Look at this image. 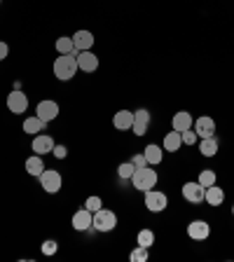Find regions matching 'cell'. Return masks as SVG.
I'll return each instance as SVG.
<instances>
[{
  "label": "cell",
  "instance_id": "6da1fadb",
  "mask_svg": "<svg viewBox=\"0 0 234 262\" xmlns=\"http://www.w3.org/2000/svg\"><path fill=\"white\" fill-rule=\"evenodd\" d=\"M77 73V52L75 54H59L54 61V75L56 80L68 82L73 80Z\"/></svg>",
  "mask_w": 234,
  "mask_h": 262
},
{
  "label": "cell",
  "instance_id": "7a4b0ae2",
  "mask_svg": "<svg viewBox=\"0 0 234 262\" xmlns=\"http://www.w3.org/2000/svg\"><path fill=\"white\" fill-rule=\"evenodd\" d=\"M157 171L155 169H147V166H141V169L134 171V176H131V183H134V187H136L138 192H147L153 190L155 185H157Z\"/></svg>",
  "mask_w": 234,
  "mask_h": 262
},
{
  "label": "cell",
  "instance_id": "3957f363",
  "mask_svg": "<svg viewBox=\"0 0 234 262\" xmlns=\"http://www.w3.org/2000/svg\"><path fill=\"white\" fill-rule=\"evenodd\" d=\"M115 225H117V215L108 208H98L94 211V220H92V227L96 232H113Z\"/></svg>",
  "mask_w": 234,
  "mask_h": 262
},
{
  "label": "cell",
  "instance_id": "277c9868",
  "mask_svg": "<svg viewBox=\"0 0 234 262\" xmlns=\"http://www.w3.org/2000/svg\"><path fill=\"white\" fill-rule=\"evenodd\" d=\"M38 178H40V187H42L45 192H49V194H56V192L61 190V185H63L61 173L59 171H54V169H45Z\"/></svg>",
  "mask_w": 234,
  "mask_h": 262
},
{
  "label": "cell",
  "instance_id": "5b68a950",
  "mask_svg": "<svg viewBox=\"0 0 234 262\" xmlns=\"http://www.w3.org/2000/svg\"><path fill=\"white\" fill-rule=\"evenodd\" d=\"M166 206H169V196L164 194V192L155 190V187L145 192V208L150 213H162Z\"/></svg>",
  "mask_w": 234,
  "mask_h": 262
},
{
  "label": "cell",
  "instance_id": "8992f818",
  "mask_svg": "<svg viewBox=\"0 0 234 262\" xmlns=\"http://www.w3.org/2000/svg\"><path fill=\"white\" fill-rule=\"evenodd\" d=\"M7 108H10V113H14V115H24L28 110V96L22 92V89L10 92V96H7Z\"/></svg>",
  "mask_w": 234,
  "mask_h": 262
},
{
  "label": "cell",
  "instance_id": "52a82bcc",
  "mask_svg": "<svg viewBox=\"0 0 234 262\" xmlns=\"http://www.w3.org/2000/svg\"><path fill=\"white\" fill-rule=\"evenodd\" d=\"M187 236L195 241H206L208 236H211V225H208L206 220H192V223L187 225Z\"/></svg>",
  "mask_w": 234,
  "mask_h": 262
},
{
  "label": "cell",
  "instance_id": "ba28073f",
  "mask_svg": "<svg viewBox=\"0 0 234 262\" xmlns=\"http://www.w3.org/2000/svg\"><path fill=\"white\" fill-rule=\"evenodd\" d=\"M77 68L82 73H94L98 71V56L94 52H77Z\"/></svg>",
  "mask_w": 234,
  "mask_h": 262
},
{
  "label": "cell",
  "instance_id": "9c48e42d",
  "mask_svg": "<svg viewBox=\"0 0 234 262\" xmlns=\"http://www.w3.org/2000/svg\"><path fill=\"white\" fill-rule=\"evenodd\" d=\"M204 194H206V187H202L199 183H185V185H183V196H185V202H190V204H202Z\"/></svg>",
  "mask_w": 234,
  "mask_h": 262
},
{
  "label": "cell",
  "instance_id": "30bf717a",
  "mask_svg": "<svg viewBox=\"0 0 234 262\" xmlns=\"http://www.w3.org/2000/svg\"><path fill=\"white\" fill-rule=\"evenodd\" d=\"M54 138L52 136H47V134H38V136L33 138V152L35 155H40V157H45L47 152H52L54 150Z\"/></svg>",
  "mask_w": 234,
  "mask_h": 262
},
{
  "label": "cell",
  "instance_id": "8fae6325",
  "mask_svg": "<svg viewBox=\"0 0 234 262\" xmlns=\"http://www.w3.org/2000/svg\"><path fill=\"white\" fill-rule=\"evenodd\" d=\"M147 126H150V113H147L145 108L136 110V113H134V124H131L134 134H136V136H145Z\"/></svg>",
  "mask_w": 234,
  "mask_h": 262
},
{
  "label": "cell",
  "instance_id": "7c38bea8",
  "mask_svg": "<svg viewBox=\"0 0 234 262\" xmlns=\"http://www.w3.org/2000/svg\"><path fill=\"white\" fill-rule=\"evenodd\" d=\"M35 113H38L40 120L52 122V120H56V115H59V103H56V101H40Z\"/></svg>",
  "mask_w": 234,
  "mask_h": 262
},
{
  "label": "cell",
  "instance_id": "4fadbf2b",
  "mask_svg": "<svg viewBox=\"0 0 234 262\" xmlns=\"http://www.w3.org/2000/svg\"><path fill=\"white\" fill-rule=\"evenodd\" d=\"M195 131L199 138H211L213 134H216V122L211 120V117H197L195 120Z\"/></svg>",
  "mask_w": 234,
  "mask_h": 262
},
{
  "label": "cell",
  "instance_id": "5bb4252c",
  "mask_svg": "<svg viewBox=\"0 0 234 262\" xmlns=\"http://www.w3.org/2000/svg\"><path fill=\"white\" fill-rule=\"evenodd\" d=\"M92 220H94V213L89 211V208H82V211H77L75 215H73V229L87 232V229L92 227Z\"/></svg>",
  "mask_w": 234,
  "mask_h": 262
},
{
  "label": "cell",
  "instance_id": "9a60e30c",
  "mask_svg": "<svg viewBox=\"0 0 234 262\" xmlns=\"http://www.w3.org/2000/svg\"><path fill=\"white\" fill-rule=\"evenodd\" d=\"M24 134H31V136H38V134H42L45 129H47V122L40 120L38 115H33V117H26L24 120Z\"/></svg>",
  "mask_w": 234,
  "mask_h": 262
},
{
  "label": "cell",
  "instance_id": "2e32d148",
  "mask_svg": "<svg viewBox=\"0 0 234 262\" xmlns=\"http://www.w3.org/2000/svg\"><path fill=\"white\" fill-rule=\"evenodd\" d=\"M131 124H134V113L131 110H117L113 117V126L117 131H126L131 129Z\"/></svg>",
  "mask_w": 234,
  "mask_h": 262
},
{
  "label": "cell",
  "instance_id": "e0dca14e",
  "mask_svg": "<svg viewBox=\"0 0 234 262\" xmlns=\"http://www.w3.org/2000/svg\"><path fill=\"white\" fill-rule=\"evenodd\" d=\"M73 42H75V52H87L94 47V35L92 31H77L73 35Z\"/></svg>",
  "mask_w": 234,
  "mask_h": 262
},
{
  "label": "cell",
  "instance_id": "ac0fdd59",
  "mask_svg": "<svg viewBox=\"0 0 234 262\" xmlns=\"http://www.w3.org/2000/svg\"><path fill=\"white\" fill-rule=\"evenodd\" d=\"M171 126H174V131H178V134L192 129V115L187 113V110H180V113H176L174 120H171Z\"/></svg>",
  "mask_w": 234,
  "mask_h": 262
},
{
  "label": "cell",
  "instance_id": "d6986e66",
  "mask_svg": "<svg viewBox=\"0 0 234 262\" xmlns=\"http://www.w3.org/2000/svg\"><path fill=\"white\" fill-rule=\"evenodd\" d=\"M180 145H183V138H180V134H178V131H169V134L164 136L162 147H164V150H166V152H178V150H180Z\"/></svg>",
  "mask_w": 234,
  "mask_h": 262
},
{
  "label": "cell",
  "instance_id": "ffe728a7",
  "mask_svg": "<svg viewBox=\"0 0 234 262\" xmlns=\"http://www.w3.org/2000/svg\"><path fill=\"white\" fill-rule=\"evenodd\" d=\"M204 202H206L208 206H220V204L225 202V192L220 190V187H216V185L206 187V194H204Z\"/></svg>",
  "mask_w": 234,
  "mask_h": 262
},
{
  "label": "cell",
  "instance_id": "44dd1931",
  "mask_svg": "<svg viewBox=\"0 0 234 262\" xmlns=\"http://www.w3.org/2000/svg\"><path fill=\"white\" fill-rule=\"evenodd\" d=\"M143 155H145V159H147V166H150V164H159V162H162V157H164V147L150 143V145H145Z\"/></svg>",
  "mask_w": 234,
  "mask_h": 262
},
{
  "label": "cell",
  "instance_id": "7402d4cb",
  "mask_svg": "<svg viewBox=\"0 0 234 262\" xmlns=\"http://www.w3.org/2000/svg\"><path fill=\"white\" fill-rule=\"evenodd\" d=\"M199 152H202L204 157H216V155H218V141H216V136L202 138V143H199Z\"/></svg>",
  "mask_w": 234,
  "mask_h": 262
},
{
  "label": "cell",
  "instance_id": "603a6c76",
  "mask_svg": "<svg viewBox=\"0 0 234 262\" xmlns=\"http://www.w3.org/2000/svg\"><path fill=\"white\" fill-rule=\"evenodd\" d=\"M45 169H47V166H45V162H42V157H40V155H33V157L26 159V171L31 176H40Z\"/></svg>",
  "mask_w": 234,
  "mask_h": 262
},
{
  "label": "cell",
  "instance_id": "cb8c5ba5",
  "mask_svg": "<svg viewBox=\"0 0 234 262\" xmlns=\"http://www.w3.org/2000/svg\"><path fill=\"white\" fill-rule=\"evenodd\" d=\"M56 52H59V54H75L73 35H61V38L56 40Z\"/></svg>",
  "mask_w": 234,
  "mask_h": 262
},
{
  "label": "cell",
  "instance_id": "d4e9b609",
  "mask_svg": "<svg viewBox=\"0 0 234 262\" xmlns=\"http://www.w3.org/2000/svg\"><path fill=\"white\" fill-rule=\"evenodd\" d=\"M197 183H199L202 187H211V185H216V173H213L211 169L199 171V178H197Z\"/></svg>",
  "mask_w": 234,
  "mask_h": 262
},
{
  "label": "cell",
  "instance_id": "484cf974",
  "mask_svg": "<svg viewBox=\"0 0 234 262\" xmlns=\"http://www.w3.org/2000/svg\"><path fill=\"white\" fill-rule=\"evenodd\" d=\"M136 241H138V246H145V248H150V246L155 244V232H153V229H141Z\"/></svg>",
  "mask_w": 234,
  "mask_h": 262
},
{
  "label": "cell",
  "instance_id": "4316f807",
  "mask_svg": "<svg viewBox=\"0 0 234 262\" xmlns=\"http://www.w3.org/2000/svg\"><path fill=\"white\" fill-rule=\"evenodd\" d=\"M134 171H136V166L131 164V159H129V162H124V164H120V166H117V176H120L122 180H131Z\"/></svg>",
  "mask_w": 234,
  "mask_h": 262
},
{
  "label": "cell",
  "instance_id": "83f0119b",
  "mask_svg": "<svg viewBox=\"0 0 234 262\" xmlns=\"http://www.w3.org/2000/svg\"><path fill=\"white\" fill-rule=\"evenodd\" d=\"M129 257H131V262H145L147 260V248L145 246H136V248L129 253Z\"/></svg>",
  "mask_w": 234,
  "mask_h": 262
},
{
  "label": "cell",
  "instance_id": "f1b7e54d",
  "mask_svg": "<svg viewBox=\"0 0 234 262\" xmlns=\"http://www.w3.org/2000/svg\"><path fill=\"white\" fill-rule=\"evenodd\" d=\"M40 251H42V255H54V253L59 251V244H56L54 239H47V241H42Z\"/></svg>",
  "mask_w": 234,
  "mask_h": 262
},
{
  "label": "cell",
  "instance_id": "f546056e",
  "mask_svg": "<svg viewBox=\"0 0 234 262\" xmlns=\"http://www.w3.org/2000/svg\"><path fill=\"white\" fill-rule=\"evenodd\" d=\"M84 208H89V211H98V208H103V202H101V196H89L87 202H84Z\"/></svg>",
  "mask_w": 234,
  "mask_h": 262
},
{
  "label": "cell",
  "instance_id": "4dcf8cb0",
  "mask_svg": "<svg viewBox=\"0 0 234 262\" xmlns=\"http://www.w3.org/2000/svg\"><path fill=\"white\" fill-rule=\"evenodd\" d=\"M180 138H183V143H185V145H195L199 136H197V131L187 129V131H183V134H180Z\"/></svg>",
  "mask_w": 234,
  "mask_h": 262
},
{
  "label": "cell",
  "instance_id": "1f68e13d",
  "mask_svg": "<svg viewBox=\"0 0 234 262\" xmlns=\"http://www.w3.org/2000/svg\"><path fill=\"white\" fill-rule=\"evenodd\" d=\"M131 164H134L136 169H141V166H147L145 155H134V157H131Z\"/></svg>",
  "mask_w": 234,
  "mask_h": 262
},
{
  "label": "cell",
  "instance_id": "d6a6232c",
  "mask_svg": "<svg viewBox=\"0 0 234 262\" xmlns=\"http://www.w3.org/2000/svg\"><path fill=\"white\" fill-rule=\"evenodd\" d=\"M52 155H54L56 159H66V155H68V147H66V145H54Z\"/></svg>",
  "mask_w": 234,
  "mask_h": 262
},
{
  "label": "cell",
  "instance_id": "836d02e7",
  "mask_svg": "<svg viewBox=\"0 0 234 262\" xmlns=\"http://www.w3.org/2000/svg\"><path fill=\"white\" fill-rule=\"evenodd\" d=\"M7 54H10V47H7V42H0V61H5Z\"/></svg>",
  "mask_w": 234,
  "mask_h": 262
},
{
  "label": "cell",
  "instance_id": "e575fe53",
  "mask_svg": "<svg viewBox=\"0 0 234 262\" xmlns=\"http://www.w3.org/2000/svg\"><path fill=\"white\" fill-rule=\"evenodd\" d=\"M232 215H234V206H232Z\"/></svg>",
  "mask_w": 234,
  "mask_h": 262
}]
</instances>
